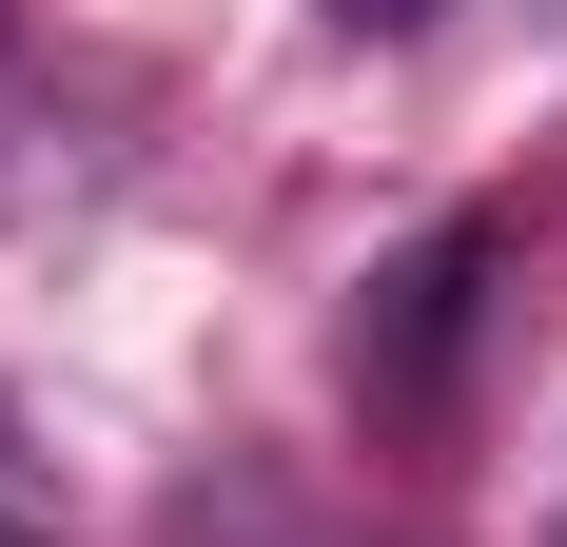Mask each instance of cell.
I'll return each mask as SVG.
<instances>
[{"label":"cell","instance_id":"obj_1","mask_svg":"<svg viewBox=\"0 0 567 547\" xmlns=\"http://www.w3.org/2000/svg\"><path fill=\"white\" fill-rule=\"evenodd\" d=\"M470 274H489V235H431V255H411L392 293H372V332H352V372H372V391H431V352L470 332Z\"/></svg>","mask_w":567,"mask_h":547},{"label":"cell","instance_id":"obj_2","mask_svg":"<svg viewBox=\"0 0 567 547\" xmlns=\"http://www.w3.org/2000/svg\"><path fill=\"white\" fill-rule=\"evenodd\" d=\"M0 547H59V489H40V450H20V411H0Z\"/></svg>","mask_w":567,"mask_h":547},{"label":"cell","instance_id":"obj_3","mask_svg":"<svg viewBox=\"0 0 567 547\" xmlns=\"http://www.w3.org/2000/svg\"><path fill=\"white\" fill-rule=\"evenodd\" d=\"M333 20H352V40H411V20H431V0H333Z\"/></svg>","mask_w":567,"mask_h":547}]
</instances>
